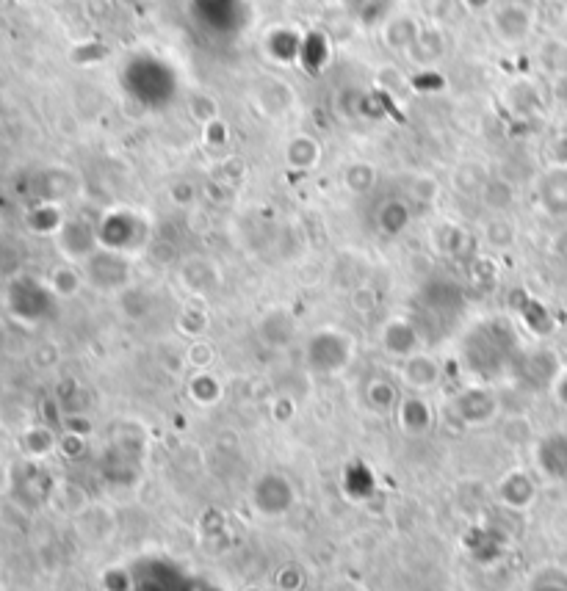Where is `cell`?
<instances>
[{"mask_svg":"<svg viewBox=\"0 0 567 591\" xmlns=\"http://www.w3.org/2000/svg\"><path fill=\"white\" fill-rule=\"evenodd\" d=\"M457 183H460V191L465 194H476V191H485L487 186V174L476 166V163H462V172L457 177Z\"/></svg>","mask_w":567,"mask_h":591,"instance_id":"cell-9","label":"cell"},{"mask_svg":"<svg viewBox=\"0 0 567 591\" xmlns=\"http://www.w3.org/2000/svg\"><path fill=\"white\" fill-rule=\"evenodd\" d=\"M28 224H31V230L34 232H48V235H56V232L61 230L64 219H61V213L56 205L45 202V205H36V208H31V213H28Z\"/></svg>","mask_w":567,"mask_h":591,"instance_id":"cell-5","label":"cell"},{"mask_svg":"<svg viewBox=\"0 0 567 591\" xmlns=\"http://www.w3.org/2000/svg\"><path fill=\"white\" fill-rule=\"evenodd\" d=\"M404 373L413 382V387H432V382L438 379V368H435V362L429 357H410Z\"/></svg>","mask_w":567,"mask_h":591,"instance_id":"cell-7","label":"cell"},{"mask_svg":"<svg viewBox=\"0 0 567 591\" xmlns=\"http://www.w3.org/2000/svg\"><path fill=\"white\" fill-rule=\"evenodd\" d=\"M25 448L28 453H34V456H45V453L53 448V437H50L45 429H31L25 434Z\"/></svg>","mask_w":567,"mask_h":591,"instance_id":"cell-10","label":"cell"},{"mask_svg":"<svg viewBox=\"0 0 567 591\" xmlns=\"http://www.w3.org/2000/svg\"><path fill=\"white\" fill-rule=\"evenodd\" d=\"M540 199L551 216H567V166H556L554 172L545 174Z\"/></svg>","mask_w":567,"mask_h":591,"instance_id":"cell-2","label":"cell"},{"mask_svg":"<svg viewBox=\"0 0 567 591\" xmlns=\"http://www.w3.org/2000/svg\"><path fill=\"white\" fill-rule=\"evenodd\" d=\"M56 241H59L61 255L70 257V260H89V257L97 252V232L86 224V221H64L61 230L56 232Z\"/></svg>","mask_w":567,"mask_h":591,"instance_id":"cell-1","label":"cell"},{"mask_svg":"<svg viewBox=\"0 0 567 591\" xmlns=\"http://www.w3.org/2000/svg\"><path fill=\"white\" fill-rule=\"evenodd\" d=\"M374 180H377V172L368 163H352L346 169V186L352 188L355 194H366L368 188L374 186Z\"/></svg>","mask_w":567,"mask_h":591,"instance_id":"cell-8","label":"cell"},{"mask_svg":"<svg viewBox=\"0 0 567 591\" xmlns=\"http://www.w3.org/2000/svg\"><path fill=\"white\" fill-rule=\"evenodd\" d=\"M415 343H418V329L407 321H396L385 332V346L390 354H413Z\"/></svg>","mask_w":567,"mask_h":591,"instance_id":"cell-4","label":"cell"},{"mask_svg":"<svg viewBox=\"0 0 567 591\" xmlns=\"http://www.w3.org/2000/svg\"><path fill=\"white\" fill-rule=\"evenodd\" d=\"M83 279L81 274L72 266H59L53 274H50V293L53 296H61V299H70L81 290Z\"/></svg>","mask_w":567,"mask_h":591,"instance_id":"cell-6","label":"cell"},{"mask_svg":"<svg viewBox=\"0 0 567 591\" xmlns=\"http://www.w3.org/2000/svg\"><path fill=\"white\" fill-rule=\"evenodd\" d=\"M285 158H288V163L294 169H310L319 161V144L310 136H294L288 141V147H285Z\"/></svg>","mask_w":567,"mask_h":591,"instance_id":"cell-3","label":"cell"}]
</instances>
